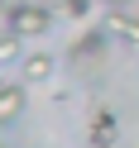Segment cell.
<instances>
[{
  "instance_id": "obj_1",
  "label": "cell",
  "mask_w": 139,
  "mask_h": 148,
  "mask_svg": "<svg viewBox=\"0 0 139 148\" xmlns=\"http://www.w3.org/2000/svg\"><path fill=\"white\" fill-rule=\"evenodd\" d=\"M5 29L15 38H34V34H48L53 29V10L48 5H34V0H19L5 10Z\"/></svg>"
},
{
  "instance_id": "obj_2",
  "label": "cell",
  "mask_w": 139,
  "mask_h": 148,
  "mask_svg": "<svg viewBox=\"0 0 139 148\" xmlns=\"http://www.w3.org/2000/svg\"><path fill=\"white\" fill-rule=\"evenodd\" d=\"M115 138H120V119L110 115L106 105H96L91 119H86V143L91 148H115Z\"/></svg>"
},
{
  "instance_id": "obj_3",
  "label": "cell",
  "mask_w": 139,
  "mask_h": 148,
  "mask_svg": "<svg viewBox=\"0 0 139 148\" xmlns=\"http://www.w3.org/2000/svg\"><path fill=\"white\" fill-rule=\"evenodd\" d=\"M24 105H29V86H24V81H5V86H0V129L15 124V119L24 115Z\"/></svg>"
},
{
  "instance_id": "obj_4",
  "label": "cell",
  "mask_w": 139,
  "mask_h": 148,
  "mask_svg": "<svg viewBox=\"0 0 139 148\" xmlns=\"http://www.w3.org/2000/svg\"><path fill=\"white\" fill-rule=\"evenodd\" d=\"M106 38H110V34L101 29V24H96V29H86V34H82V38L67 48V62H86V58H101V53H106Z\"/></svg>"
},
{
  "instance_id": "obj_5",
  "label": "cell",
  "mask_w": 139,
  "mask_h": 148,
  "mask_svg": "<svg viewBox=\"0 0 139 148\" xmlns=\"http://www.w3.org/2000/svg\"><path fill=\"white\" fill-rule=\"evenodd\" d=\"M53 53H29V58H19V72H24V86H39V81L53 77Z\"/></svg>"
},
{
  "instance_id": "obj_6",
  "label": "cell",
  "mask_w": 139,
  "mask_h": 148,
  "mask_svg": "<svg viewBox=\"0 0 139 148\" xmlns=\"http://www.w3.org/2000/svg\"><path fill=\"white\" fill-rule=\"evenodd\" d=\"M101 29H106V34H120L129 48H139V19H134V14H120V10H110Z\"/></svg>"
},
{
  "instance_id": "obj_7",
  "label": "cell",
  "mask_w": 139,
  "mask_h": 148,
  "mask_svg": "<svg viewBox=\"0 0 139 148\" xmlns=\"http://www.w3.org/2000/svg\"><path fill=\"white\" fill-rule=\"evenodd\" d=\"M0 62H19V38H15V34L0 38Z\"/></svg>"
},
{
  "instance_id": "obj_8",
  "label": "cell",
  "mask_w": 139,
  "mask_h": 148,
  "mask_svg": "<svg viewBox=\"0 0 139 148\" xmlns=\"http://www.w3.org/2000/svg\"><path fill=\"white\" fill-rule=\"evenodd\" d=\"M62 10H67L72 19H86V14H91V0H62Z\"/></svg>"
},
{
  "instance_id": "obj_9",
  "label": "cell",
  "mask_w": 139,
  "mask_h": 148,
  "mask_svg": "<svg viewBox=\"0 0 139 148\" xmlns=\"http://www.w3.org/2000/svg\"><path fill=\"white\" fill-rule=\"evenodd\" d=\"M5 10H10V0H0V14H5Z\"/></svg>"
},
{
  "instance_id": "obj_10",
  "label": "cell",
  "mask_w": 139,
  "mask_h": 148,
  "mask_svg": "<svg viewBox=\"0 0 139 148\" xmlns=\"http://www.w3.org/2000/svg\"><path fill=\"white\" fill-rule=\"evenodd\" d=\"M106 5H120V0H106Z\"/></svg>"
}]
</instances>
